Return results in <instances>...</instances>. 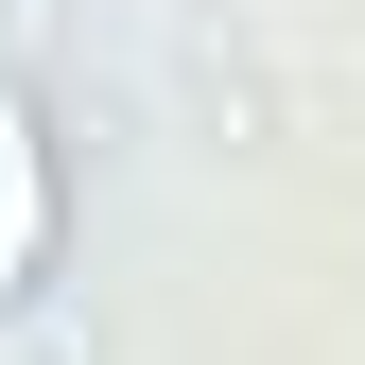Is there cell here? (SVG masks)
I'll use <instances>...</instances> for the list:
<instances>
[{
    "label": "cell",
    "mask_w": 365,
    "mask_h": 365,
    "mask_svg": "<svg viewBox=\"0 0 365 365\" xmlns=\"http://www.w3.org/2000/svg\"><path fill=\"white\" fill-rule=\"evenodd\" d=\"M53 261H70V140H53V87L0 70V331L53 296Z\"/></svg>",
    "instance_id": "obj_1"
}]
</instances>
